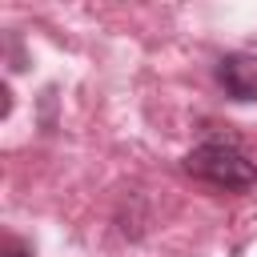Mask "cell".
Instances as JSON below:
<instances>
[{"label": "cell", "mask_w": 257, "mask_h": 257, "mask_svg": "<svg viewBox=\"0 0 257 257\" xmlns=\"http://www.w3.org/2000/svg\"><path fill=\"white\" fill-rule=\"evenodd\" d=\"M185 173L205 181V185H213V189H225V193H249L257 185V165L233 141H205V145H197L185 157Z\"/></svg>", "instance_id": "obj_1"}, {"label": "cell", "mask_w": 257, "mask_h": 257, "mask_svg": "<svg viewBox=\"0 0 257 257\" xmlns=\"http://www.w3.org/2000/svg\"><path fill=\"white\" fill-rule=\"evenodd\" d=\"M217 84L225 88L229 100H257V56L253 52H229L217 60Z\"/></svg>", "instance_id": "obj_2"}, {"label": "cell", "mask_w": 257, "mask_h": 257, "mask_svg": "<svg viewBox=\"0 0 257 257\" xmlns=\"http://www.w3.org/2000/svg\"><path fill=\"white\" fill-rule=\"evenodd\" d=\"M0 257H36V253H32V245H28V241H20V237H4Z\"/></svg>", "instance_id": "obj_3"}]
</instances>
